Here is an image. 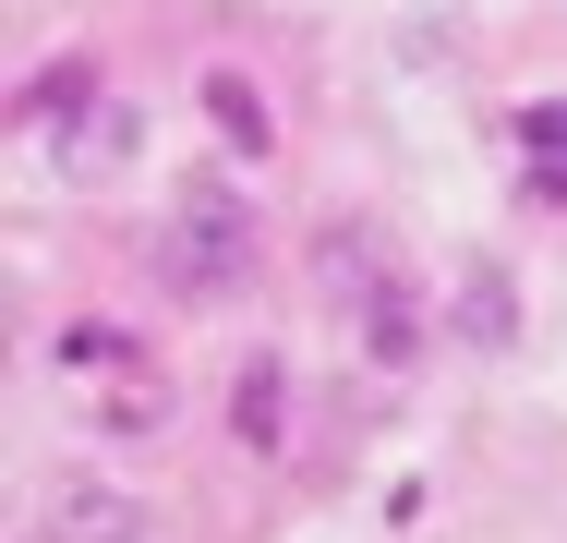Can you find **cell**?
Here are the masks:
<instances>
[{"instance_id": "obj_1", "label": "cell", "mask_w": 567, "mask_h": 543, "mask_svg": "<svg viewBox=\"0 0 567 543\" xmlns=\"http://www.w3.org/2000/svg\"><path fill=\"white\" fill-rule=\"evenodd\" d=\"M241 266H254L241 206H229V194H194V206H182V254H169V278H182V290H229Z\"/></svg>"}, {"instance_id": "obj_2", "label": "cell", "mask_w": 567, "mask_h": 543, "mask_svg": "<svg viewBox=\"0 0 567 543\" xmlns=\"http://www.w3.org/2000/svg\"><path fill=\"white\" fill-rule=\"evenodd\" d=\"M37 532H49V543H133L145 508L110 495V483H49V495H37Z\"/></svg>"}, {"instance_id": "obj_3", "label": "cell", "mask_w": 567, "mask_h": 543, "mask_svg": "<svg viewBox=\"0 0 567 543\" xmlns=\"http://www.w3.org/2000/svg\"><path fill=\"white\" fill-rule=\"evenodd\" d=\"M278 411H290V387H278V362L254 350V362L229 375V434H241V447H290V434H278Z\"/></svg>"}, {"instance_id": "obj_4", "label": "cell", "mask_w": 567, "mask_h": 543, "mask_svg": "<svg viewBox=\"0 0 567 543\" xmlns=\"http://www.w3.org/2000/svg\"><path fill=\"white\" fill-rule=\"evenodd\" d=\"M206 109H218V133H229V145H241V157L266 145V98H254L241 73H206Z\"/></svg>"}, {"instance_id": "obj_5", "label": "cell", "mask_w": 567, "mask_h": 543, "mask_svg": "<svg viewBox=\"0 0 567 543\" xmlns=\"http://www.w3.org/2000/svg\"><path fill=\"white\" fill-rule=\"evenodd\" d=\"M458 326H471L483 350L507 338V278H495V266H471V278H458Z\"/></svg>"}, {"instance_id": "obj_6", "label": "cell", "mask_w": 567, "mask_h": 543, "mask_svg": "<svg viewBox=\"0 0 567 543\" xmlns=\"http://www.w3.org/2000/svg\"><path fill=\"white\" fill-rule=\"evenodd\" d=\"M519 145H532V170H567V98L519 109Z\"/></svg>"}, {"instance_id": "obj_7", "label": "cell", "mask_w": 567, "mask_h": 543, "mask_svg": "<svg viewBox=\"0 0 567 543\" xmlns=\"http://www.w3.org/2000/svg\"><path fill=\"white\" fill-rule=\"evenodd\" d=\"M61 109H85V61H61L49 85H24V121H61Z\"/></svg>"}]
</instances>
